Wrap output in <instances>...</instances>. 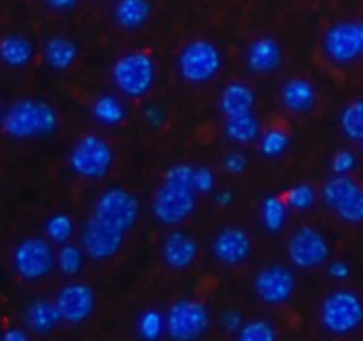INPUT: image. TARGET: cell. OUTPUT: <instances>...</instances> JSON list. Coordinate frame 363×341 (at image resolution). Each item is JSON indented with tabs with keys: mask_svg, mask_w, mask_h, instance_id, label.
<instances>
[{
	"mask_svg": "<svg viewBox=\"0 0 363 341\" xmlns=\"http://www.w3.org/2000/svg\"><path fill=\"white\" fill-rule=\"evenodd\" d=\"M57 127V112L43 100H15L2 115V129L17 140L49 136Z\"/></svg>",
	"mask_w": 363,
	"mask_h": 341,
	"instance_id": "obj_1",
	"label": "cell"
},
{
	"mask_svg": "<svg viewBox=\"0 0 363 341\" xmlns=\"http://www.w3.org/2000/svg\"><path fill=\"white\" fill-rule=\"evenodd\" d=\"M113 81L117 89L130 98L145 96L155 81V66L147 53H128L113 64Z\"/></svg>",
	"mask_w": 363,
	"mask_h": 341,
	"instance_id": "obj_2",
	"label": "cell"
},
{
	"mask_svg": "<svg viewBox=\"0 0 363 341\" xmlns=\"http://www.w3.org/2000/svg\"><path fill=\"white\" fill-rule=\"evenodd\" d=\"M321 323L334 335H349L363 323L362 299L351 291L332 293L321 306Z\"/></svg>",
	"mask_w": 363,
	"mask_h": 341,
	"instance_id": "obj_3",
	"label": "cell"
},
{
	"mask_svg": "<svg viewBox=\"0 0 363 341\" xmlns=\"http://www.w3.org/2000/svg\"><path fill=\"white\" fill-rule=\"evenodd\" d=\"M223 57L211 40H194L179 55V72L187 83L200 85L211 81L221 70Z\"/></svg>",
	"mask_w": 363,
	"mask_h": 341,
	"instance_id": "obj_4",
	"label": "cell"
},
{
	"mask_svg": "<svg viewBox=\"0 0 363 341\" xmlns=\"http://www.w3.org/2000/svg\"><path fill=\"white\" fill-rule=\"evenodd\" d=\"M68 166L83 178H104L113 166V151L104 138L85 136L72 146Z\"/></svg>",
	"mask_w": 363,
	"mask_h": 341,
	"instance_id": "obj_5",
	"label": "cell"
},
{
	"mask_svg": "<svg viewBox=\"0 0 363 341\" xmlns=\"http://www.w3.org/2000/svg\"><path fill=\"white\" fill-rule=\"evenodd\" d=\"M196 189L164 180L151 202L153 216L164 225H181L196 210Z\"/></svg>",
	"mask_w": 363,
	"mask_h": 341,
	"instance_id": "obj_6",
	"label": "cell"
},
{
	"mask_svg": "<svg viewBox=\"0 0 363 341\" xmlns=\"http://www.w3.org/2000/svg\"><path fill=\"white\" fill-rule=\"evenodd\" d=\"M211 325V314L204 304L179 299L166 314V331L174 341H194L202 337Z\"/></svg>",
	"mask_w": 363,
	"mask_h": 341,
	"instance_id": "obj_7",
	"label": "cell"
},
{
	"mask_svg": "<svg viewBox=\"0 0 363 341\" xmlns=\"http://www.w3.org/2000/svg\"><path fill=\"white\" fill-rule=\"evenodd\" d=\"M325 204L347 223H363V187L347 174H336L323 189Z\"/></svg>",
	"mask_w": 363,
	"mask_h": 341,
	"instance_id": "obj_8",
	"label": "cell"
},
{
	"mask_svg": "<svg viewBox=\"0 0 363 341\" xmlns=\"http://www.w3.org/2000/svg\"><path fill=\"white\" fill-rule=\"evenodd\" d=\"M55 263H57V255H53L49 242L43 238H28L13 253L15 272L23 280L45 278L53 270Z\"/></svg>",
	"mask_w": 363,
	"mask_h": 341,
	"instance_id": "obj_9",
	"label": "cell"
},
{
	"mask_svg": "<svg viewBox=\"0 0 363 341\" xmlns=\"http://www.w3.org/2000/svg\"><path fill=\"white\" fill-rule=\"evenodd\" d=\"M287 255L294 267L315 270L330 257V244L323 233L315 227H300L287 244Z\"/></svg>",
	"mask_w": 363,
	"mask_h": 341,
	"instance_id": "obj_10",
	"label": "cell"
},
{
	"mask_svg": "<svg viewBox=\"0 0 363 341\" xmlns=\"http://www.w3.org/2000/svg\"><path fill=\"white\" fill-rule=\"evenodd\" d=\"M323 51L336 64H349L363 55V21L332 25L323 38Z\"/></svg>",
	"mask_w": 363,
	"mask_h": 341,
	"instance_id": "obj_11",
	"label": "cell"
},
{
	"mask_svg": "<svg viewBox=\"0 0 363 341\" xmlns=\"http://www.w3.org/2000/svg\"><path fill=\"white\" fill-rule=\"evenodd\" d=\"M138 212H140L138 200L132 193L123 191V189H108V191H104L98 197L96 208H94V214L100 221L121 229L123 233L128 229H132V225L138 219Z\"/></svg>",
	"mask_w": 363,
	"mask_h": 341,
	"instance_id": "obj_12",
	"label": "cell"
},
{
	"mask_svg": "<svg viewBox=\"0 0 363 341\" xmlns=\"http://www.w3.org/2000/svg\"><path fill=\"white\" fill-rule=\"evenodd\" d=\"M123 231L100 221L96 214L83 225V233H81V244L83 250L89 259L96 261H106L111 257H115L123 244Z\"/></svg>",
	"mask_w": 363,
	"mask_h": 341,
	"instance_id": "obj_13",
	"label": "cell"
},
{
	"mask_svg": "<svg viewBox=\"0 0 363 341\" xmlns=\"http://www.w3.org/2000/svg\"><path fill=\"white\" fill-rule=\"evenodd\" d=\"M257 297L268 306H283L291 299L296 289V276L285 265H266L253 280Z\"/></svg>",
	"mask_w": 363,
	"mask_h": 341,
	"instance_id": "obj_14",
	"label": "cell"
},
{
	"mask_svg": "<svg viewBox=\"0 0 363 341\" xmlns=\"http://www.w3.org/2000/svg\"><path fill=\"white\" fill-rule=\"evenodd\" d=\"M94 301H96L94 291L87 284H68L55 297L62 320H66L70 325L85 323L94 312Z\"/></svg>",
	"mask_w": 363,
	"mask_h": 341,
	"instance_id": "obj_15",
	"label": "cell"
},
{
	"mask_svg": "<svg viewBox=\"0 0 363 341\" xmlns=\"http://www.w3.org/2000/svg\"><path fill=\"white\" fill-rule=\"evenodd\" d=\"M215 257L225 265H238L242 263L251 253V238L245 229L238 227H225L217 233L213 242Z\"/></svg>",
	"mask_w": 363,
	"mask_h": 341,
	"instance_id": "obj_16",
	"label": "cell"
},
{
	"mask_svg": "<svg viewBox=\"0 0 363 341\" xmlns=\"http://www.w3.org/2000/svg\"><path fill=\"white\" fill-rule=\"evenodd\" d=\"M162 257L172 270H187L198 257V244L185 231H172L166 236L162 246Z\"/></svg>",
	"mask_w": 363,
	"mask_h": 341,
	"instance_id": "obj_17",
	"label": "cell"
},
{
	"mask_svg": "<svg viewBox=\"0 0 363 341\" xmlns=\"http://www.w3.org/2000/svg\"><path fill=\"white\" fill-rule=\"evenodd\" d=\"M281 62H283L281 45L270 36L253 40L247 49V66L251 72H257V74L274 72L281 66Z\"/></svg>",
	"mask_w": 363,
	"mask_h": 341,
	"instance_id": "obj_18",
	"label": "cell"
},
{
	"mask_svg": "<svg viewBox=\"0 0 363 341\" xmlns=\"http://www.w3.org/2000/svg\"><path fill=\"white\" fill-rule=\"evenodd\" d=\"M315 102H317V91L313 83L306 79H289L281 87V104L289 112H298V115L308 112L313 110Z\"/></svg>",
	"mask_w": 363,
	"mask_h": 341,
	"instance_id": "obj_19",
	"label": "cell"
},
{
	"mask_svg": "<svg viewBox=\"0 0 363 341\" xmlns=\"http://www.w3.org/2000/svg\"><path fill=\"white\" fill-rule=\"evenodd\" d=\"M255 106V91L247 83H230L219 96V108L225 117L251 112Z\"/></svg>",
	"mask_w": 363,
	"mask_h": 341,
	"instance_id": "obj_20",
	"label": "cell"
},
{
	"mask_svg": "<svg viewBox=\"0 0 363 341\" xmlns=\"http://www.w3.org/2000/svg\"><path fill=\"white\" fill-rule=\"evenodd\" d=\"M62 320L60 308L55 301L49 299H36L26 310V325L34 333H47Z\"/></svg>",
	"mask_w": 363,
	"mask_h": 341,
	"instance_id": "obj_21",
	"label": "cell"
},
{
	"mask_svg": "<svg viewBox=\"0 0 363 341\" xmlns=\"http://www.w3.org/2000/svg\"><path fill=\"white\" fill-rule=\"evenodd\" d=\"M43 55H45V64L53 70H68L77 55H79V49L77 45L70 40V38H64V36H53L45 42V49H43Z\"/></svg>",
	"mask_w": 363,
	"mask_h": 341,
	"instance_id": "obj_22",
	"label": "cell"
},
{
	"mask_svg": "<svg viewBox=\"0 0 363 341\" xmlns=\"http://www.w3.org/2000/svg\"><path fill=\"white\" fill-rule=\"evenodd\" d=\"M223 129H225V136L236 144H249L257 140L262 134L259 119L253 115V110L245 115H236V117H225Z\"/></svg>",
	"mask_w": 363,
	"mask_h": 341,
	"instance_id": "obj_23",
	"label": "cell"
},
{
	"mask_svg": "<svg viewBox=\"0 0 363 341\" xmlns=\"http://www.w3.org/2000/svg\"><path fill=\"white\" fill-rule=\"evenodd\" d=\"M34 55V47L26 36L11 34L0 40V57L9 68H23Z\"/></svg>",
	"mask_w": 363,
	"mask_h": 341,
	"instance_id": "obj_24",
	"label": "cell"
},
{
	"mask_svg": "<svg viewBox=\"0 0 363 341\" xmlns=\"http://www.w3.org/2000/svg\"><path fill=\"white\" fill-rule=\"evenodd\" d=\"M151 15L149 0H119L115 4V21L123 30H136L147 23Z\"/></svg>",
	"mask_w": 363,
	"mask_h": 341,
	"instance_id": "obj_25",
	"label": "cell"
},
{
	"mask_svg": "<svg viewBox=\"0 0 363 341\" xmlns=\"http://www.w3.org/2000/svg\"><path fill=\"white\" fill-rule=\"evenodd\" d=\"M287 200L279 197V195H268L264 202H262V221H264V227L270 231V233H279L285 223H287Z\"/></svg>",
	"mask_w": 363,
	"mask_h": 341,
	"instance_id": "obj_26",
	"label": "cell"
},
{
	"mask_svg": "<svg viewBox=\"0 0 363 341\" xmlns=\"http://www.w3.org/2000/svg\"><path fill=\"white\" fill-rule=\"evenodd\" d=\"M91 115L102 125H117V123H121L125 119V108H123L119 98L100 96L91 106Z\"/></svg>",
	"mask_w": 363,
	"mask_h": 341,
	"instance_id": "obj_27",
	"label": "cell"
},
{
	"mask_svg": "<svg viewBox=\"0 0 363 341\" xmlns=\"http://www.w3.org/2000/svg\"><path fill=\"white\" fill-rule=\"evenodd\" d=\"M340 129L347 138L363 142V98L351 102L340 115Z\"/></svg>",
	"mask_w": 363,
	"mask_h": 341,
	"instance_id": "obj_28",
	"label": "cell"
},
{
	"mask_svg": "<svg viewBox=\"0 0 363 341\" xmlns=\"http://www.w3.org/2000/svg\"><path fill=\"white\" fill-rule=\"evenodd\" d=\"M164 331H166V316H162L160 312L147 310V312L138 318V333H140L143 340H160Z\"/></svg>",
	"mask_w": 363,
	"mask_h": 341,
	"instance_id": "obj_29",
	"label": "cell"
},
{
	"mask_svg": "<svg viewBox=\"0 0 363 341\" xmlns=\"http://www.w3.org/2000/svg\"><path fill=\"white\" fill-rule=\"evenodd\" d=\"M289 144H291V140L283 129H268L259 140L262 155H266V157H281L289 149Z\"/></svg>",
	"mask_w": 363,
	"mask_h": 341,
	"instance_id": "obj_30",
	"label": "cell"
},
{
	"mask_svg": "<svg viewBox=\"0 0 363 341\" xmlns=\"http://www.w3.org/2000/svg\"><path fill=\"white\" fill-rule=\"evenodd\" d=\"M47 238L55 244H66L72 236V221L66 214H55L45 225Z\"/></svg>",
	"mask_w": 363,
	"mask_h": 341,
	"instance_id": "obj_31",
	"label": "cell"
},
{
	"mask_svg": "<svg viewBox=\"0 0 363 341\" xmlns=\"http://www.w3.org/2000/svg\"><path fill=\"white\" fill-rule=\"evenodd\" d=\"M285 200L289 204V208H296V210H308L313 208L315 200H317V193L311 185L302 183V185H296L291 187L287 193H285Z\"/></svg>",
	"mask_w": 363,
	"mask_h": 341,
	"instance_id": "obj_32",
	"label": "cell"
},
{
	"mask_svg": "<svg viewBox=\"0 0 363 341\" xmlns=\"http://www.w3.org/2000/svg\"><path fill=\"white\" fill-rule=\"evenodd\" d=\"M238 337L242 341H274L277 340V331L266 320H251V323L242 325Z\"/></svg>",
	"mask_w": 363,
	"mask_h": 341,
	"instance_id": "obj_33",
	"label": "cell"
},
{
	"mask_svg": "<svg viewBox=\"0 0 363 341\" xmlns=\"http://www.w3.org/2000/svg\"><path fill=\"white\" fill-rule=\"evenodd\" d=\"M81 265H83V253L77 248V246H62L60 253H57V267L62 274L66 276H74L81 272Z\"/></svg>",
	"mask_w": 363,
	"mask_h": 341,
	"instance_id": "obj_34",
	"label": "cell"
},
{
	"mask_svg": "<svg viewBox=\"0 0 363 341\" xmlns=\"http://www.w3.org/2000/svg\"><path fill=\"white\" fill-rule=\"evenodd\" d=\"M194 176H196V168H194V166L177 163V166H172V168L166 172L164 180L174 183V185H183V187H189V189H196V187H194Z\"/></svg>",
	"mask_w": 363,
	"mask_h": 341,
	"instance_id": "obj_35",
	"label": "cell"
},
{
	"mask_svg": "<svg viewBox=\"0 0 363 341\" xmlns=\"http://www.w3.org/2000/svg\"><path fill=\"white\" fill-rule=\"evenodd\" d=\"M355 166H357V159H355V155H353L351 151H340V153H336L334 159H332V170H334V174H349Z\"/></svg>",
	"mask_w": 363,
	"mask_h": 341,
	"instance_id": "obj_36",
	"label": "cell"
},
{
	"mask_svg": "<svg viewBox=\"0 0 363 341\" xmlns=\"http://www.w3.org/2000/svg\"><path fill=\"white\" fill-rule=\"evenodd\" d=\"M194 187L198 193H211L215 189V174L211 168H196Z\"/></svg>",
	"mask_w": 363,
	"mask_h": 341,
	"instance_id": "obj_37",
	"label": "cell"
},
{
	"mask_svg": "<svg viewBox=\"0 0 363 341\" xmlns=\"http://www.w3.org/2000/svg\"><path fill=\"white\" fill-rule=\"evenodd\" d=\"M223 166H225V170H228L230 174H240V172L247 170V157H245V153L234 151V153H230V155L225 157Z\"/></svg>",
	"mask_w": 363,
	"mask_h": 341,
	"instance_id": "obj_38",
	"label": "cell"
},
{
	"mask_svg": "<svg viewBox=\"0 0 363 341\" xmlns=\"http://www.w3.org/2000/svg\"><path fill=\"white\" fill-rule=\"evenodd\" d=\"M221 325H223V329L228 333H240V329H242V316H240V312H236V310L225 312L223 318H221Z\"/></svg>",
	"mask_w": 363,
	"mask_h": 341,
	"instance_id": "obj_39",
	"label": "cell"
},
{
	"mask_svg": "<svg viewBox=\"0 0 363 341\" xmlns=\"http://www.w3.org/2000/svg\"><path fill=\"white\" fill-rule=\"evenodd\" d=\"M145 121H147L151 127H162L164 121H166V115H164V110L157 108V106H147V108H145Z\"/></svg>",
	"mask_w": 363,
	"mask_h": 341,
	"instance_id": "obj_40",
	"label": "cell"
},
{
	"mask_svg": "<svg viewBox=\"0 0 363 341\" xmlns=\"http://www.w3.org/2000/svg\"><path fill=\"white\" fill-rule=\"evenodd\" d=\"M328 272H330V276H332L334 280H347L349 274H351V270H349V265H347L345 261H334V263H330Z\"/></svg>",
	"mask_w": 363,
	"mask_h": 341,
	"instance_id": "obj_41",
	"label": "cell"
},
{
	"mask_svg": "<svg viewBox=\"0 0 363 341\" xmlns=\"http://www.w3.org/2000/svg\"><path fill=\"white\" fill-rule=\"evenodd\" d=\"M47 2V6H51V8H55V11H68V8H72L79 0H45Z\"/></svg>",
	"mask_w": 363,
	"mask_h": 341,
	"instance_id": "obj_42",
	"label": "cell"
},
{
	"mask_svg": "<svg viewBox=\"0 0 363 341\" xmlns=\"http://www.w3.org/2000/svg\"><path fill=\"white\" fill-rule=\"evenodd\" d=\"M2 340L4 341H26L28 340V335L23 333V331H17V329H9L4 335H2Z\"/></svg>",
	"mask_w": 363,
	"mask_h": 341,
	"instance_id": "obj_43",
	"label": "cell"
},
{
	"mask_svg": "<svg viewBox=\"0 0 363 341\" xmlns=\"http://www.w3.org/2000/svg\"><path fill=\"white\" fill-rule=\"evenodd\" d=\"M217 204L219 206H230L232 204V200H234V193L232 191H223V193H217Z\"/></svg>",
	"mask_w": 363,
	"mask_h": 341,
	"instance_id": "obj_44",
	"label": "cell"
},
{
	"mask_svg": "<svg viewBox=\"0 0 363 341\" xmlns=\"http://www.w3.org/2000/svg\"><path fill=\"white\" fill-rule=\"evenodd\" d=\"M362 146H363V142H362Z\"/></svg>",
	"mask_w": 363,
	"mask_h": 341,
	"instance_id": "obj_45",
	"label": "cell"
}]
</instances>
